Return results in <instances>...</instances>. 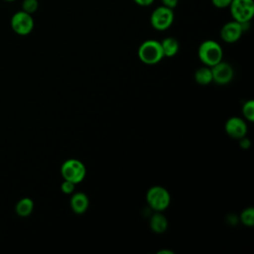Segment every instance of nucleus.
I'll use <instances>...</instances> for the list:
<instances>
[{
  "mask_svg": "<svg viewBox=\"0 0 254 254\" xmlns=\"http://www.w3.org/2000/svg\"><path fill=\"white\" fill-rule=\"evenodd\" d=\"M197 55L202 64L211 67L222 61L223 51L217 42L213 40H205L199 45Z\"/></svg>",
  "mask_w": 254,
  "mask_h": 254,
  "instance_id": "obj_1",
  "label": "nucleus"
},
{
  "mask_svg": "<svg viewBox=\"0 0 254 254\" xmlns=\"http://www.w3.org/2000/svg\"><path fill=\"white\" fill-rule=\"evenodd\" d=\"M138 57L143 64H156L164 58L161 43L156 40L144 41L138 49Z\"/></svg>",
  "mask_w": 254,
  "mask_h": 254,
  "instance_id": "obj_2",
  "label": "nucleus"
},
{
  "mask_svg": "<svg viewBox=\"0 0 254 254\" xmlns=\"http://www.w3.org/2000/svg\"><path fill=\"white\" fill-rule=\"evenodd\" d=\"M61 174L64 180L69 181L76 185L84 180L86 175V169L79 160L68 159L62 165Z\"/></svg>",
  "mask_w": 254,
  "mask_h": 254,
  "instance_id": "obj_3",
  "label": "nucleus"
},
{
  "mask_svg": "<svg viewBox=\"0 0 254 254\" xmlns=\"http://www.w3.org/2000/svg\"><path fill=\"white\" fill-rule=\"evenodd\" d=\"M146 200L148 205L152 209L162 212L169 206L171 202V196L169 191L165 188L160 186H154L148 190L146 194Z\"/></svg>",
  "mask_w": 254,
  "mask_h": 254,
  "instance_id": "obj_4",
  "label": "nucleus"
},
{
  "mask_svg": "<svg viewBox=\"0 0 254 254\" xmlns=\"http://www.w3.org/2000/svg\"><path fill=\"white\" fill-rule=\"evenodd\" d=\"M229 10L234 21L239 23L250 22L254 16V1L232 0L229 5Z\"/></svg>",
  "mask_w": 254,
  "mask_h": 254,
  "instance_id": "obj_5",
  "label": "nucleus"
},
{
  "mask_svg": "<svg viewBox=\"0 0 254 254\" xmlns=\"http://www.w3.org/2000/svg\"><path fill=\"white\" fill-rule=\"evenodd\" d=\"M174 18L173 9L161 5L153 10L150 16V23L155 30L165 31L172 26Z\"/></svg>",
  "mask_w": 254,
  "mask_h": 254,
  "instance_id": "obj_6",
  "label": "nucleus"
},
{
  "mask_svg": "<svg viewBox=\"0 0 254 254\" xmlns=\"http://www.w3.org/2000/svg\"><path fill=\"white\" fill-rule=\"evenodd\" d=\"M11 28L17 35L27 36L34 29V19L31 14L23 10L17 11L11 18Z\"/></svg>",
  "mask_w": 254,
  "mask_h": 254,
  "instance_id": "obj_7",
  "label": "nucleus"
},
{
  "mask_svg": "<svg viewBox=\"0 0 254 254\" xmlns=\"http://www.w3.org/2000/svg\"><path fill=\"white\" fill-rule=\"evenodd\" d=\"M210 69L212 73V81L217 84H227L233 78V68L229 64L225 62L220 61L219 63L211 66Z\"/></svg>",
  "mask_w": 254,
  "mask_h": 254,
  "instance_id": "obj_8",
  "label": "nucleus"
},
{
  "mask_svg": "<svg viewBox=\"0 0 254 254\" xmlns=\"http://www.w3.org/2000/svg\"><path fill=\"white\" fill-rule=\"evenodd\" d=\"M243 29L241 26V23L237 21H229L225 23L221 29H220V38L222 41L228 44H232L237 42L242 34H243Z\"/></svg>",
  "mask_w": 254,
  "mask_h": 254,
  "instance_id": "obj_9",
  "label": "nucleus"
},
{
  "mask_svg": "<svg viewBox=\"0 0 254 254\" xmlns=\"http://www.w3.org/2000/svg\"><path fill=\"white\" fill-rule=\"evenodd\" d=\"M225 132L231 138L240 139L247 133V124L239 117H230L225 123Z\"/></svg>",
  "mask_w": 254,
  "mask_h": 254,
  "instance_id": "obj_10",
  "label": "nucleus"
},
{
  "mask_svg": "<svg viewBox=\"0 0 254 254\" xmlns=\"http://www.w3.org/2000/svg\"><path fill=\"white\" fill-rule=\"evenodd\" d=\"M70 207L76 214H81L86 211L89 205L88 196L84 192H75L70 198Z\"/></svg>",
  "mask_w": 254,
  "mask_h": 254,
  "instance_id": "obj_11",
  "label": "nucleus"
},
{
  "mask_svg": "<svg viewBox=\"0 0 254 254\" xmlns=\"http://www.w3.org/2000/svg\"><path fill=\"white\" fill-rule=\"evenodd\" d=\"M150 227L155 233H164L168 228L167 217L161 211H156L150 218Z\"/></svg>",
  "mask_w": 254,
  "mask_h": 254,
  "instance_id": "obj_12",
  "label": "nucleus"
},
{
  "mask_svg": "<svg viewBox=\"0 0 254 254\" xmlns=\"http://www.w3.org/2000/svg\"><path fill=\"white\" fill-rule=\"evenodd\" d=\"M160 43L162 46L164 57L172 58L178 54L179 49H180V44L177 39H175L173 37H168V38H165Z\"/></svg>",
  "mask_w": 254,
  "mask_h": 254,
  "instance_id": "obj_13",
  "label": "nucleus"
},
{
  "mask_svg": "<svg viewBox=\"0 0 254 254\" xmlns=\"http://www.w3.org/2000/svg\"><path fill=\"white\" fill-rule=\"evenodd\" d=\"M34 209V202L30 197L21 198L15 206L16 213L21 217L29 216Z\"/></svg>",
  "mask_w": 254,
  "mask_h": 254,
  "instance_id": "obj_14",
  "label": "nucleus"
},
{
  "mask_svg": "<svg viewBox=\"0 0 254 254\" xmlns=\"http://www.w3.org/2000/svg\"><path fill=\"white\" fill-rule=\"evenodd\" d=\"M194 80L200 85L209 84L212 81V73L209 66H202L195 70Z\"/></svg>",
  "mask_w": 254,
  "mask_h": 254,
  "instance_id": "obj_15",
  "label": "nucleus"
},
{
  "mask_svg": "<svg viewBox=\"0 0 254 254\" xmlns=\"http://www.w3.org/2000/svg\"><path fill=\"white\" fill-rule=\"evenodd\" d=\"M240 221L242 224L246 226H253L254 224V208L253 207H248L245 208L241 213H240Z\"/></svg>",
  "mask_w": 254,
  "mask_h": 254,
  "instance_id": "obj_16",
  "label": "nucleus"
},
{
  "mask_svg": "<svg viewBox=\"0 0 254 254\" xmlns=\"http://www.w3.org/2000/svg\"><path fill=\"white\" fill-rule=\"evenodd\" d=\"M242 113L246 120L253 122L254 121V101L247 100L242 106Z\"/></svg>",
  "mask_w": 254,
  "mask_h": 254,
  "instance_id": "obj_17",
  "label": "nucleus"
},
{
  "mask_svg": "<svg viewBox=\"0 0 254 254\" xmlns=\"http://www.w3.org/2000/svg\"><path fill=\"white\" fill-rule=\"evenodd\" d=\"M39 8V1L38 0H23L22 2V10L29 13L34 14Z\"/></svg>",
  "mask_w": 254,
  "mask_h": 254,
  "instance_id": "obj_18",
  "label": "nucleus"
},
{
  "mask_svg": "<svg viewBox=\"0 0 254 254\" xmlns=\"http://www.w3.org/2000/svg\"><path fill=\"white\" fill-rule=\"evenodd\" d=\"M74 188H75V184L66 180H64V182L61 185V190L65 194L72 193L74 190Z\"/></svg>",
  "mask_w": 254,
  "mask_h": 254,
  "instance_id": "obj_19",
  "label": "nucleus"
},
{
  "mask_svg": "<svg viewBox=\"0 0 254 254\" xmlns=\"http://www.w3.org/2000/svg\"><path fill=\"white\" fill-rule=\"evenodd\" d=\"M210 1L214 7L218 9H223V8L229 7L232 0H210Z\"/></svg>",
  "mask_w": 254,
  "mask_h": 254,
  "instance_id": "obj_20",
  "label": "nucleus"
},
{
  "mask_svg": "<svg viewBox=\"0 0 254 254\" xmlns=\"http://www.w3.org/2000/svg\"><path fill=\"white\" fill-rule=\"evenodd\" d=\"M161 2H162L163 6L174 9V8L177 7V5L179 3V0H161Z\"/></svg>",
  "mask_w": 254,
  "mask_h": 254,
  "instance_id": "obj_21",
  "label": "nucleus"
},
{
  "mask_svg": "<svg viewBox=\"0 0 254 254\" xmlns=\"http://www.w3.org/2000/svg\"><path fill=\"white\" fill-rule=\"evenodd\" d=\"M239 146L242 148V149H248L250 147V140L248 138H246L245 136L240 138L239 139Z\"/></svg>",
  "mask_w": 254,
  "mask_h": 254,
  "instance_id": "obj_22",
  "label": "nucleus"
},
{
  "mask_svg": "<svg viewBox=\"0 0 254 254\" xmlns=\"http://www.w3.org/2000/svg\"><path fill=\"white\" fill-rule=\"evenodd\" d=\"M137 5L139 6H142V7H148L150 6L151 4H153V2L155 0H133Z\"/></svg>",
  "mask_w": 254,
  "mask_h": 254,
  "instance_id": "obj_23",
  "label": "nucleus"
},
{
  "mask_svg": "<svg viewBox=\"0 0 254 254\" xmlns=\"http://www.w3.org/2000/svg\"><path fill=\"white\" fill-rule=\"evenodd\" d=\"M158 254H174V252L170 250H160L158 251Z\"/></svg>",
  "mask_w": 254,
  "mask_h": 254,
  "instance_id": "obj_24",
  "label": "nucleus"
},
{
  "mask_svg": "<svg viewBox=\"0 0 254 254\" xmlns=\"http://www.w3.org/2000/svg\"><path fill=\"white\" fill-rule=\"evenodd\" d=\"M4 1H6V2H14L16 0H4Z\"/></svg>",
  "mask_w": 254,
  "mask_h": 254,
  "instance_id": "obj_25",
  "label": "nucleus"
}]
</instances>
